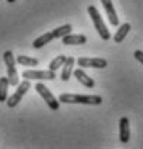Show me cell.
I'll return each instance as SVG.
<instances>
[{
    "label": "cell",
    "mask_w": 143,
    "mask_h": 149,
    "mask_svg": "<svg viewBox=\"0 0 143 149\" xmlns=\"http://www.w3.org/2000/svg\"><path fill=\"white\" fill-rule=\"evenodd\" d=\"M119 129H120V142L127 143L130 141V122L127 117H121L119 122Z\"/></svg>",
    "instance_id": "9"
},
{
    "label": "cell",
    "mask_w": 143,
    "mask_h": 149,
    "mask_svg": "<svg viewBox=\"0 0 143 149\" xmlns=\"http://www.w3.org/2000/svg\"><path fill=\"white\" fill-rule=\"evenodd\" d=\"M17 88H16V91L9 97V99L6 100V104H7V107H10V109H13V107H16L19 103H20V100L22 97L28 93V90L31 88V80H23L22 83H19L17 86H16Z\"/></svg>",
    "instance_id": "3"
},
{
    "label": "cell",
    "mask_w": 143,
    "mask_h": 149,
    "mask_svg": "<svg viewBox=\"0 0 143 149\" xmlns=\"http://www.w3.org/2000/svg\"><path fill=\"white\" fill-rule=\"evenodd\" d=\"M71 31H72V26H71L69 23H67V25H64V26H59V28L53 29V31H52V35H53V38H62V36L71 33Z\"/></svg>",
    "instance_id": "16"
},
{
    "label": "cell",
    "mask_w": 143,
    "mask_h": 149,
    "mask_svg": "<svg viewBox=\"0 0 143 149\" xmlns=\"http://www.w3.org/2000/svg\"><path fill=\"white\" fill-rule=\"evenodd\" d=\"M77 64L81 68H106L107 67V59L104 58H85L81 56L77 59Z\"/></svg>",
    "instance_id": "6"
},
{
    "label": "cell",
    "mask_w": 143,
    "mask_h": 149,
    "mask_svg": "<svg viewBox=\"0 0 143 149\" xmlns=\"http://www.w3.org/2000/svg\"><path fill=\"white\" fill-rule=\"evenodd\" d=\"M133 55H135V58H136L140 64H143V51H139V49L135 51V54H133Z\"/></svg>",
    "instance_id": "20"
},
{
    "label": "cell",
    "mask_w": 143,
    "mask_h": 149,
    "mask_svg": "<svg viewBox=\"0 0 143 149\" xmlns=\"http://www.w3.org/2000/svg\"><path fill=\"white\" fill-rule=\"evenodd\" d=\"M101 4L107 13V17H108V22L110 25L113 26H119V17H117V13L114 10V6H113V1L111 0H101Z\"/></svg>",
    "instance_id": "7"
},
{
    "label": "cell",
    "mask_w": 143,
    "mask_h": 149,
    "mask_svg": "<svg viewBox=\"0 0 143 149\" xmlns=\"http://www.w3.org/2000/svg\"><path fill=\"white\" fill-rule=\"evenodd\" d=\"M3 59H4V64H6L7 68L9 67H15V64H16V58H15V55H13L12 51H4Z\"/></svg>",
    "instance_id": "19"
},
{
    "label": "cell",
    "mask_w": 143,
    "mask_h": 149,
    "mask_svg": "<svg viewBox=\"0 0 143 149\" xmlns=\"http://www.w3.org/2000/svg\"><path fill=\"white\" fill-rule=\"evenodd\" d=\"M35 90H36V93H38V94H39L42 99L45 100V103L49 106V109H51V110L56 111V110L59 109V100L53 97V94L49 91V88H48L45 84L38 83V84L35 86Z\"/></svg>",
    "instance_id": "4"
},
{
    "label": "cell",
    "mask_w": 143,
    "mask_h": 149,
    "mask_svg": "<svg viewBox=\"0 0 143 149\" xmlns=\"http://www.w3.org/2000/svg\"><path fill=\"white\" fill-rule=\"evenodd\" d=\"M85 42H87V36L85 35L68 33V35L62 36V44L64 45H84Z\"/></svg>",
    "instance_id": "10"
},
{
    "label": "cell",
    "mask_w": 143,
    "mask_h": 149,
    "mask_svg": "<svg viewBox=\"0 0 143 149\" xmlns=\"http://www.w3.org/2000/svg\"><path fill=\"white\" fill-rule=\"evenodd\" d=\"M72 74L75 75V78H77L84 87H87V88H94L95 81L88 75V74H87V72L83 71V68H77V70H74Z\"/></svg>",
    "instance_id": "8"
},
{
    "label": "cell",
    "mask_w": 143,
    "mask_h": 149,
    "mask_svg": "<svg viewBox=\"0 0 143 149\" xmlns=\"http://www.w3.org/2000/svg\"><path fill=\"white\" fill-rule=\"evenodd\" d=\"M130 29H132V26H130V23H123L119 29H117V32L114 33V36H113V41L116 42V44H121L123 41H124V38L127 36V33L130 32Z\"/></svg>",
    "instance_id": "12"
},
{
    "label": "cell",
    "mask_w": 143,
    "mask_h": 149,
    "mask_svg": "<svg viewBox=\"0 0 143 149\" xmlns=\"http://www.w3.org/2000/svg\"><path fill=\"white\" fill-rule=\"evenodd\" d=\"M7 80H9V84L16 87L19 84V75H17V71H16V67H9L7 68Z\"/></svg>",
    "instance_id": "17"
},
{
    "label": "cell",
    "mask_w": 143,
    "mask_h": 149,
    "mask_svg": "<svg viewBox=\"0 0 143 149\" xmlns=\"http://www.w3.org/2000/svg\"><path fill=\"white\" fill-rule=\"evenodd\" d=\"M65 61H67V56H65V55H58V56H55V58L49 62V70H51V71H56L58 68H61V67L64 65Z\"/></svg>",
    "instance_id": "18"
},
{
    "label": "cell",
    "mask_w": 143,
    "mask_h": 149,
    "mask_svg": "<svg viewBox=\"0 0 143 149\" xmlns=\"http://www.w3.org/2000/svg\"><path fill=\"white\" fill-rule=\"evenodd\" d=\"M59 103H67V104H90V106H100L103 103V99L100 96H94V94H61L59 97Z\"/></svg>",
    "instance_id": "1"
},
{
    "label": "cell",
    "mask_w": 143,
    "mask_h": 149,
    "mask_svg": "<svg viewBox=\"0 0 143 149\" xmlns=\"http://www.w3.org/2000/svg\"><path fill=\"white\" fill-rule=\"evenodd\" d=\"M88 15H90V17H91L93 23H94V28H95V31L98 32L100 38H101L103 41H108V39H110V32H108L106 23L103 22L101 15L98 13V9H97L95 6H93V4L88 6Z\"/></svg>",
    "instance_id": "2"
},
{
    "label": "cell",
    "mask_w": 143,
    "mask_h": 149,
    "mask_svg": "<svg viewBox=\"0 0 143 149\" xmlns=\"http://www.w3.org/2000/svg\"><path fill=\"white\" fill-rule=\"evenodd\" d=\"M22 77L26 80H55V71H35V70H25L22 72Z\"/></svg>",
    "instance_id": "5"
},
{
    "label": "cell",
    "mask_w": 143,
    "mask_h": 149,
    "mask_svg": "<svg viewBox=\"0 0 143 149\" xmlns=\"http://www.w3.org/2000/svg\"><path fill=\"white\" fill-rule=\"evenodd\" d=\"M17 64L20 65H26V67H36L39 64V61L36 58H32V56H26V55H19L16 58Z\"/></svg>",
    "instance_id": "14"
},
{
    "label": "cell",
    "mask_w": 143,
    "mask_h": 149,
    "mask_svg": "<svg viewBox=\"0 0 143 149\" xmlns=\"http://www.w3.org/2000/svg\"><path fill=\"white\" fill-rule=\"evenodd\" d=\"M9 80L7 77H1L0 78V103L7 100V90H9Z\"/></svg>",
    "instance_id": "15"
},
{
    "label": "cell",
    "mask_w": 143,
    "mask_h": 149,
    "mask_svg": "<svg viewBox=\"0 0 143 149\" xmlns=\"http://www.w3.org/2000/svg\"><path fill=\"white\" fill-rule=\"evenodd\" d=\"M74 64H75V59L72 56H68L67 61L64 62V70H62V74H61V80L62 81H68L72 75V71H74Z\"/></svg>",
    "instance_id": "11"
},
{
    "label": "cell",
    "mask_w": 143,
    "mask_h": 149,
    "mask_svg": "<svg viewBox=\"0 0 143 149\" xmlns=\"http://www.w3.org/2000/svg\"><path fill=\"white\" fill-rule=\"evenodd\" d=\"M7 1H9V3H15L16 0H7Z\"/></svg>",
    "instance_id": "21"
},
{
    "label": "cell",
    "mask_w": 143,
    "mask_h": 149,
    "mask_svg": "<svg viewBox=\"0 0 143 149\" xmlns=\"http://www.w3.org/2000/svg\"><path fill=\"white\" fill-rule=\"evenodd\" d=\"M52 39H55L53 35H52V32L44 33V35H41L39 38H36V39L33 41L32 47H33L35 49H39L41 47H44V45H47V44H49V42H52Z\"/></svg>",
    "instance_id": "13"
}]
</instances>
